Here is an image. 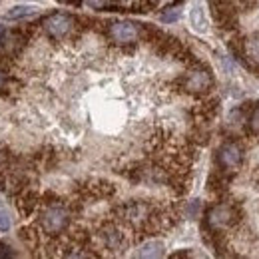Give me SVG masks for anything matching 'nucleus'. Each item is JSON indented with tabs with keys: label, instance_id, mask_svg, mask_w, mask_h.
Instances as JSON below:
<instances>
[{
	"label": "nucleus",
	"instance_id": "1",
	"mask_svg": "<svg viewBox=\"0 0 259 259\" xmlns=\"http://www.w3.org/2000/svg\"><path fill=\"white\" fill-rule=\"evenodd\" d=\"M40 26H42V32L46 34V36L60 40V38H64V36H68L74 30L76 18L70 16V14H64V12H56V14L46 16Z\"/></svg>",
	"mask_w": 259,
	"mask_h": 259
},
{
	"label": "nucleus",
	"instance_id": "2",
	"mask_svg": "<svg viewBox=\"0 0 259 259\" xmlns=\"http://www.w3.org/2000/svg\"><path fill=\"white\" fill-rule=\"evenodd\" d=\"M108 38L118 44V46H130L134 42H138L140 38V26L128 22V20H118V22H112L108 26Z\"/></svg>",
	"mask_w": 259,
	"mask_h": 259
},
{
	"label": "nucleus",
	"instance_id": "3",
	"mask_svg": "<svg viewBox=\"0 0 259 259\" xmlns=\"http://www.w3.org/2000/svg\"><path fill=\"white\" fill-rule=\"evenodd\" d=\"M233 222H235V207L229 203H218L207 211V226L213 231H222L233 226Z\"/></svg>",
	"mask_w": 259,
	"mask_h": 259
},
{
	"label": "nucleus",
	"instance_id": "4",
	"mask_svg": "<svg viewBox=\"0 0 259 259\" xmlns=\"http://www.w3.org/2000/svg\"><path fill=\"white\" fill-rule=\"evenodd\" d=\"M218 162L224 169H235L243 162V150L235 142H227L218 152Z\"/></svg>",
	"mask_w": 259,
	"mask_h": 259
},
{
	"label": "nucleus",
	"instance_id": "5",
	"mask_svg": "<svg viewBox=\"0 0 259 259\" xmlns=\"http://www.w3.org/2000/svg\"><path fill=\"white\" fill-rule=\"evenodd\" d=\"M136 255H138V257H160V255H163V243L162 241L152 239V241L144 243V245L138 249Z\"/></svg>",
	"mask_w": 259,
	"mask_h": 259
},
{
	"label": "nucleus",
	"instance_id": "6",
	"mask_svg": "<svg viewBox=\"0 0 259 259\" xmlns=\"http://www.w3.org/2000/svg\"><path fill=\"white\" fill-rule=\"evenodd\" d=\"M36 12H38L36 6H28V4H24V6H14L12 10L6 12V20H22V18L32 16Z\"/></svg>",
	"mask_w": 259,
	"mask_h": 259
},
{
	"label": "nucleus",
	"instance_id": "7",
	"mask_svg": "<svg viewBox=\"0 0 259 259\" xmlns=\"http://www.w3.org/2000/svg\"><path fill=\"white\" fill-rule=\"evenodd\" d=\"M243 52L251 62L259 64V36H251L243 42Z\"/></svg>",
	"mask_w": 259,
	"mask_h": 259
},
{
	"label": "nucleus",
	"instance_id": "8",
	"mask_svg": "<svg viewBox=\"0 0 259 259\" xmlns=\"http://www.w3.org/2000/svg\"><path fill=\"white\" fill-rule=\"evenodd\" d=\"M192 24L197 32H205L207 30V22H205V16H203V10L199 6H195L192 10Z\"/></svg>",
	"mask_w": 259,
	"mask_h": 259
},
{
	"label": "nucleus",
	"instance_id": "9",
	"mask_svg": "<svg viewBox=\"0 0 259 259\" xmlns=\"http://www.w3.org/2000/svg\"><path fill=\"white\" fill-rule=\"evenodd\" d=\"M12 227V220H10V211L6 207V203H0V231H8Z\"/></svg>",
	"mask_w": 259,
	"mask_h": 259
},
{
	"label": "nucleus",
	"instance_id": "10",
	"mask_svg": "<svg viewBox=\"0 0 259 259\" xmlns=\"http://www.w3.org/2000/svg\"><path fill=\"white\" fill-rule=\"evenodd\" d=\"M249 130L253 132V134H259V106L251 112V116H249Z\"/></svg>",
	"mask_w": 259,
	"mask_h": 259
},
{
	"label": "nucleus",
	"instance_id": "11",
	"mask_svg": "<svg viewBox=\"0 0 259 259\" xmlns=\"http://www.w3.org/2000/svg\"><path fill=\"white\" fill-rule=\"evenodd\" d=\"M178 18H180V10H171L169 8L162 14V22H176Z\"/></svg>",
	"mask_w": 259,
	"mask_h": 259
},
{
	"label": "nucleus",
	"instance_id": "12",
	"mask_svg": "<svg viewBox=\"0 0 259 259\" xmlns=\"http://www.w3.org/2000/svg\"><path fill=\"white\" fill-rule=\"evenodd\" d=\"M4 80H6V72H4V68H0V86L4 84Z\"/></svg>",
	"mask_w": 259,
	"mask_h": 259
}]
</instances>
